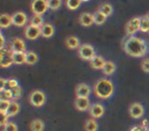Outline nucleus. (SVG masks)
I'll use <instances>...</instances> for the list:
<instances>
[{
    "label": "nucleus",
    "mask_w": 149,
    "mask_h": 131,
    "mask_svg": "<svg viewBox=\"0 0 149 131\" xmlns=\"http://www.w3.org/2000/svg\"><path fill=\"white\" fill-rule=\"evenodd\" d=\"M124 50L133 57H142L148 51V44L142 38L131 36L124 42Z\"/></svg>",
    "instance_id": "1"
},
{
    "label": "nucleus",
    "mask_w": 149,
    "mask_h": 131,
    "mask_svg": "<svg viewBox=\"0 0 149 131\" xmlns=\"http://www.w3.org/2000/svg\"><path fill=\"white\" fill-rule=\"evenodd\" d=\"M113 84L110 80L106 79V78H101V79L97 80L94 85V92H95L96 96H98L101 99L109 98L113 94Z\"/></svg>",
    "instance_id": "2"
},
{
    "label": "nucleus",
    "mask_w": 149,
    "mask_h": 131,
    "mask_svg": "<svg viewBox=\"0 0 149 131\" xmlns=\"http://www.w3.org/2000/svg\"><path fill=\"white\" fill-rule=\"evenodd\" d=\"M29 100L32 106H36V108H40V106L45 104L46 94L44 93V91H42V90H39V89L33 90V91L30 93Z\"/></svg>",
    "instance_id": "3"
},
{
    "label": "nucleus",
    "mask_w": 149,
    "mask_h": 131,
    "mask_svg": "<svg viewBox=\"0 0 149 131\" xmlns=\"http://www.w3.org/2000/svg\"><path fill=\"white\" fill-rule=\"evenodd\" d=\"M79 56L84 60H91L96 55V50L93 45L89 43H84L78 49Z\"/></svg>",
    "instance_id": "4"
},
{
    "label": "nucleus",
    "mask_w": 149,
    "mask_h": 131,
    "mask_svg": "<svg viewBox=\"0 0 149 131\" xmlns=\"http://www.w3.org/2000/svg\"><path fill=\"white\" fill-rule=\"evenodd\" d=\"M13 64V51L10 47L5 48L4 46L0 49V66L2 68H8Z\"/></svg>",
    "instance_id": "5"
},
{
    "label": "nucleus",
    "mask_w": 149,
    "mask_h": 131,
    "mask_svg": "<svg viewBox=\"0 0 149 131\" xmlns=\"http://www.w3.org/2000/svg\"><path fill=\"white\" fill-rule=\"evenodd\" d=\"M140 22L141 17H134L127 23L126 27H125V31L128 36H134L135 33L140 31Z\"/></svg>",
    "instance_id": "6"
},
{
    "label": "nucleus",
    "mask_w": 149,
    "mask_h": 131,
    "mask_svg": "<svg viewBox=\"0 0 149 131\" xmlns=\"http://www.w3.org/2000/svg\"><path fill=\"white\" fill-rule=\"evenodd\" d=\"M48 3L47 0H33L31 3V9L34 15H42L47 11Z\"/></svg>",
    "instance_id": "7"
},
{
    "label": "nucleus",
    "mask_w": 149,
    "mask_h": 131,
    "mask_svg": "<svg viewBox=\"0 0 149 131\" xmlns=\"http://www.w3.org/2000/svg\"><path fill=\"white\" fill-rule=\"evenodd\" d=\"M41 35V29L33 25H27L25 28V37L29 40H35Z\"/></svg>",
    "instance_id": "8"
},
{
    "label": "nucleus",
    "mask_w": 149,
    "mask_h": 131,
    "mask_svg": "<svg viewBox=\"0 0 149 131\" xmlns=\"http://www.w3.org/2000/svg\"><path fill=\"white\" fill-rule=\"evenodd\" d=\"M144 106L139 102H133L129 108V114L132 118L134 119H139L144 115Z\"/></svg>",
    "instance_id": "9"
},
{
    "label": "nucleus",
    "mask_w": 149,
    "mask_h": 131,
    "mask_svg": "<svg viewBox=\"0 0 149 131\" xmlns=\"http://www.w3.org/2000/svg\"><path fill=\"white\" fill-rule=\"evenodd\" d=\"M13 15V24L17 27H24L28 22V15L24 11H15Z\"/></svg>",
    "instance_id": "10"
},
{
    "label": "nucleus",
    "mask_w": 149,
    "mask_h": 131,
    "mask_svg": "<svg viewBox=\"0 0 149 131\" xmlns=\"http://www.w3.org/2000/svg\"><path fill=\"white\" fill-rule=\"evenodd\" d=\"M13 52H27L26 51V43L22 38H13L9 44Z\"/></svg>",
    "instance_id": "11"
},
{
    "label": "nucleus",
    "mask_w": 149,
    "mask_h": 131,
    "mask_svg": "<svg viewBox=\"0 0 149 131\" xmlns=\"http://www.w3.org/2000/svg\"><path fill=\"white\" fill-rule=\"evenodd\" d=\"M90 115L92 116L93 119H98L101 118L104 115L105 112V109H104L103 104H99V102H95V104H91V108H90Z\"/></svg>",
    "instance_id": "12"
},
{
    "label": "nucleus",
    "mask_w": 149,
    "mask_h": 131,
    "mask_svg": "<svg viewBox=\"0 0 149 131\" xmlns=\"http://www.w3.org/2000/svg\"><path fill=\"white\" fill-rule=\"evenodd\" d=\"M74 106L76 109L82 112L90 110L91 104H90V100L88 97H77L74 99Z\"/></svg>",
    "instance_id": "13"
},
{
    "label": "nucleus",
    "mask_w": 149,
    "mask_h": 131,
    "mask_svg": "<svg viewBox=\"0 0 149 131\" xmlns=\"http://www.w3.org/2000/svg\"><path fill=\"white\" fill-rule=\"evenodd\" d=\"M91 93L90 86L86 83H80L76 87V95L77 97H88Z\"/></svg>",
    "instance_id": "14"
},
{
    "label": "nucleus",
    "mask_w": 149,
    "mask_h": 131,
    "mask_svg": "<svg viewBox=\"0 0 149 131\" xmlns=\"http://www.w3.org/2000/svg\"><path fill=\"white\" fill-rule=\"evenodd\" d=\"M79 22L84 27H90V26H92L94 24L93 13H81L79 17Z\"/></svg>",
    "instance_id": "15"
},
{
    "label": "nucleus",
    "mask_w": 149,
    "mask_h": 131,
    "mask_svg": "<svg viewBox=\"0 0 149 131\" xmlns=\"http://www.w3.org/2000/svg\"><path fill=\"white\" fill-rule=\"evenodd\" d=\"M41 29V36L44 38H50L54 35V32H55V28L53 25L49 23H45L42 25Z\"/></svg>",
    "instance_id": "16"
},
{
    "label": "nucleus",
    "mask_w": 149,
    "mask_h": 131,
    "mask_svg": "<svg viewBox=\"0 0 149 131\" xmlns=\"http://www.w3.org/2000/svg\"><path fill=\"white\" fill-rule=\"evenodd\" d=\"M105 62H106V60L100 55H95L90 60L91 67L95 70H103L104 66H105Z\"/></svg>",
    "instance_id": "17"
},
{
    "label": "nucleus",
    "mask_w": 149,
    "mask_h": 131,
    "mask_svg": "<svg viewBox=\"0 0 149 131\" xmlns=\"http://www.w3.org/2000/svg\"><path fill=\"white\" fill-rule=\"evenodd\" d=\"M65 45H66V47L70 48V49H79V47L82 45V44L80 43L79 38L72 35V36L66 37Z\"/></svg>",
    "instance_id": "18"
},
{
    "label": "nucleus",
    "mask_w": 149,
    "mask_h": 131,
    "mask_svg": "<svg viewBox=\"0 0 149 131\" xmlns=\"http://www.w3.org/2000/svg\"><path fill=\"white\" fill-rule=\"evenodd\" d=\"M13 25V15H8V13H2L0 15V27L4 29V28H8L9 26Z\"/></svg>",
    "instance_id": "19"
},
{
    "label": "nucleus",
    "mask_w": 149,
    "mask_h": 131,
    "mask_svg": "<svg viewBox=\"0 0 149 131\" xmlns=\"http://www.w3.org/2000/svg\"><path fill=\"white\" fill-rule=\"evenodd\" d=\"M19 111H21V104H19V102H15V100H13V102H10V106H9L6 114L8 115L9 117H13V116H15V115L19 114Z\"/></svg>",
    "instance_id": "20"
},
{
    "label": "nucleus",
    "mask_w": 149,
    "mask_h": 131,
    "mask_svg": "<svg viewBox=\"0 0 149 131\" xmlns=\"http://www.w3.org/2000/svg\"><path fill=\"white\" fill-rule=\"evenodd\" d=\"M98 11H101L102 13H104L106 17H109L113 13V7H112V5L109 2H103L102 4H100Z\"/></svg>",
    "instance_id": "21"
},
{
    "label": "nucleus",
    "mask_w": 149,
    "mask_h": 131,
    "mask_svg": "<svg viewBox=\"0 0 149 131\" xmlns=\"http://www.w3.org/2000/svg\"><path fill=\"white\" fill-rule=\"evenodd\" d=\"M13 60L15 64H26V52H13Z\"/></svg>",
    "instance_id": "22"
},
{
    "label": "nucleus",
    "mask_w": 149,
    "mask_h": 131,
    "mask_svg": "<svg viewBox=\"0 0 149 131\" xmlns=\"http://www.w3.org/2000/svg\"><path fill=\"white\" fill-rule=\"evenodd\" d=\"M116 64H114L113 62H111V60H107V62H105V66H104L103 68V74H105V75H111V74H113L114 72H116Z\"/></svg>",
    "instance_id": "23"
},
{
    "label": "nucleus",
    "mask_w": 149,
    "mask_h": 131,
    "mask_svg": "<svg viewBox=\"0 0 149 131\" xmlns=\"http://www.w3.org/2000/svg\"><path fill=\"white\" fill-rule=\"evenodd\" d=\"M93 17H94V24H96V25H103L106 22V19H107V17L99 11H96L93 13Z\"/></svg>",
    "instance_id": "24"
},
{
    "label": "nucleus",
    "mask_w": 149,
    "mask_h": 131,
    "mask_svg": "<svg viewBox=\"0 0 149 131\" xmlns=\"http://www.w3.org/2000/svg\"><path fill=\"white\" fill-rule=\"evenodd\" d=\"M30 128H31L32 131H43L44 128H45V124L42 120L40 119H36L30 125Z\"/></svg>",
    "instance_id": "25"
},
{
    "label": "nucleus",
    "mask_w": 149,
    "mask_h": 131,
    "mask_svg": "<svg viewBox=\"0 0 149 131\" xmlns=\"http://www.w3.org/2000/svg\"><path fill=\"white\" fill-rule=\"evenodd\" d=\"M38 62V55L34 51L26 52V64H35Z\"/></svg>",
    "instance_id": "26"
},
{
    "label": "nucleus",
    "mask_w": 149,
    "mask_h": 131,
    "mask_svg": "<svg viewBox=\"0 0 149 131\" xmlns=\"http://www.w3.org/2000/svg\"><path fill=\"white\" fill-rule=\"evenodd\" d=\"M86 131H97L98 129V123L96 122L95 119H89L86 121L85 126H84Z\"/></svg>",
    "instance_id": "27"
},
{
    "label": "nucleus",
    "mask_w": 149,
    "mask_h": 131,
    "mask_svg": "<svg viewBox=\"0 0 149 131\" xmlns=\"http://www.w3.org/2000/svg\"><path fill=\"white\" fill-rule=\"evenodd\" d=\"M140 31L144 32V33H149V20L147 19L146 15H143V17H141Z\"/></svg>",
    "instance_id": "28"
},
{
    "label": "nucleus",
    "mask_w": 149,
    "mask_h": 131,
    "mask_svg": "<svg viewBox=\"0 0 149 131\" xmlns=\"http://www.w3.org/2000/svg\"><path fill=\"white\" fill-rule=\"evenodd\" d=\"M30 25L41 28L42 25H43V18H42V15H34L33 17L31 18V20H30Z\"/></svg>",
    "instance_id": "29"
},
{
    "label": "nucleus",
    "mask_w": 149,
    "mask_h": 131,
    "mask_svg": "<svg viewBox=\"0 0 149 131\" xmlns=\"http://www.w3.org/2000/svg\"><path fill=\"white\" fill-rule=\"evenodd\" d=\"M82 3V0H66V7L70 11H74V9H77L80 7Z\"/></svg>",
    "instance_id": "30"
},
{
    "label": "nucleus",
    "mask_w": 149,
    "mask_h": 131,
    "mask_svg": "<svg viewBox=\"0 0 149 131\" xmlns=\"http://www.w3.org/2000/svg\"><path fill=\"white\" fill-rule=\"evenodd\" d=\"M47 3L51 11H57L62 5V0H47Z\"/></svg>",
    "instance_id": "31"
},
{
    "label": "nucleus",
    "mask_w": 149,
    "mask_h": 131,
    "mask_svg": "<svg viewBox=\"0 0 149 131\" xmlns=\"http://www.w3.org/2000/svg\"><path fill=\"white\" fill-rule=\"evenodd\" d=\"M13 99V94H11L10 89H4L0 91V100H10Z\"/></svg>",
    "instance_id": "32"
},
{
    "label": "nucleus",
    "mask_w": 149,
    "mask_h": 131,
    "mask_svg": "<svg viewBox=\"0 0 149 131\" xmlns=\"http://www.w3.org/2000/svg\"><path fill=\"white\" fill-rule=\"evenodd\" d=\"M11 90V94H13V100H17L19 98H21L22 94H23V90H22V87L17 86L15 88H13Z\"/></svg>",
    "instance_id": "33"
},
{
    "label": "nucleus",
    "mask_w": 149,
    "mask_h": 131,
    "mask_svg": "<svg viewBox=\"0 0 149 131\" xmlns=\"http://www.w3.org/2000/svg\"><path fill=\"white\" fill-rule=\"evenodd\" d=\"M19 128H17V124L13 122H8L4 127H3V131H17Z\"/></svg>",
    "instance_id": "34"
},
{
    "label": "nucleus",
    "mask_w": 149,
    "mask_h": 131,
    "mask_svg": "<svg viewBox=\"0 0 149 131\" xmlns=\"http://www.w3.org/2000/svg\"><path fill=\"white\" fill-rule=\"evenodd\" d=\"M10 102L8 100H0V111L1 113H6L8 110L9 106H10Z\"/></svg>",
    "instance_id": "35"
},
{
    "label": "nucleus",
    "mask_w": 149,
    "mask_h": 131,
    "mask_svg": "<svg viewBox=\"0 0 149 131\" xmlns=\"http://www.w3.org/2000/svg\"><path fill=\"white\" fill-rule=\"evenodd\" d=\"M141 68L145 73H149V57L144 58L141 62Z\"/></svg>",
    "instance_id": "36"
},
{
    "label": "nucleus",
    "mask_w": 149,
    "mask_h": 131,
    "mask_svg": "<svg viewBox=\"0 0 149 131\" xmlns=\"http://www.w3.org/2000/svg\"><path fill=\"white\" fill-rule=\"evenodd\" d=\"M7 86H8L10 89H13V88H15L19 86V82H17V80L15 79V78H10V79H7Z\"/></svg>",
    "instance_id": "37"
},
{
    "label": "nucleus",
    "mask_w": 149,
    "mask_h": 131,
    "mask_svg": "<svg viewBox=\"0 0 149 131\" xmlns=\"http://www.w3.org/2000/svg\"><path fill=\"white\" fill-rule=\"evenodd\" d=\"M8 118H9V116L6 113H1V126L4 127L5 125L8 123Z\"/></svg>",
    "instance_id": "38"
},
{
    "label": "nucleus",
    "mask_w": 149,
    "mask_h": 131,
    "mask_svg": "<svg viewBox=\"0 0 149 131\" xmlns=\"http://www.w3.org/2000/svg\"><path fill=\"white\" fill-rule=\"evenodd\" d=\"M5 85H7V80L4 79V78H1L0 79V90L1 91L5 89Z\"/></svg>",
    "instance_id": "39"
},
{
    "label": "nucleus",
    "mask_w": 149,
    "mask_h": 131,
    "mask_svg": "<svg viewBox=\"0 0 149 131\" xmlns=\"http://www.w3.org/2000/svg\"><path fill=\"white\" fill-rule=\"evenodd\" d=\"M130 131H147V130L143 126H139V125H137V126H133Z\"/></svg>",
    "instance_id": "40"
},
{
    "label": "nucleus",
    "mask_w": 149,
    "mask_h": 131,
    "mask_svg": "<svg viewBox=\"0 0 149 131\" xmlns=\"http://www.w3.org/2000/svg\"><path fill=\"white\" fill-rule=\"evenodd\" d=\"M4 43H5L4 36H3V34L1 33V47H3V46H4Z\"/></svg>",
    "instance_id": "41"
},
{
    "label": "nucleus",
    "mask_w": 149,
    "mask_h": 131,
    "mask_svg": "<svg viewBox=\"0 0 149 131\" xmlns=\"http://www.w3.org/2000/svg\"><path fill=\"white\" fill-rule=\"evenodd\" d=\"M146 17H147V19H148V20H149V11H148V13H146Z\"/></svg>",
    "instance_id": "42"
},
{
    "label": "nucleus",
    "mask_w": 149,
    "mask_h": 131,
    "mask_svg": "<svg viewBox=\"0 0 149 131\" xmlns=\"http://www.w3.org/2000/svg\"><path fill=\"white\" fill-rule=\"evenodd\" d=\"M86 1H89V0H82V2H86Z\"/></svg>",
    "instance_id": "43"
},
{
    "label": "nucleus",
    "mask_w": 149,
    "mask_h": 131,
    "mask_svg": "<svg viewBox=\"0 0 149 131\" xmlns=\"http://www.w3.org/2000/svg\"><path fill=\"white\" fill-rule=\"evenodd\" d=\"M148 131H149V128H148Z\"/></svg>",
    "instance_id": "44"
},
{
    "label": "nucleus",
    "mask_w": 149,
    "mask_h": 131,
    "mask_svg": "<svg viewBox=\"0 0 149 131\" xmlns=\"http://www.w3.org/2000/svg\"><path fill=\"white\" fill-rule=\"evenodd\" d=\"M148 34H149V33H148Z\"/></svg>",
    "instance_id": "45"
}]
</instances>
